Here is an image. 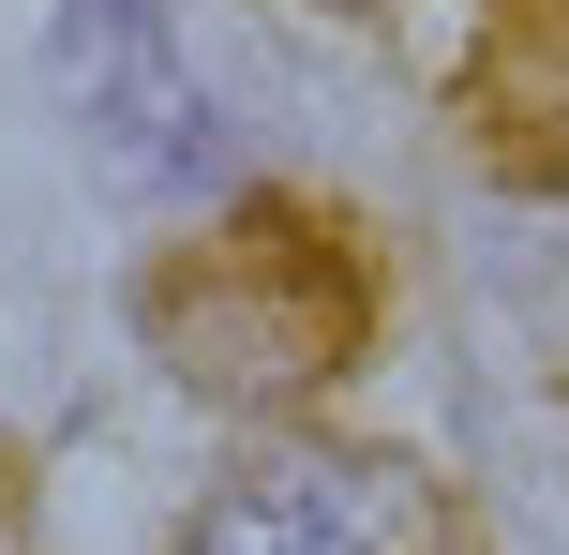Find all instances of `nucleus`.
<instances>
[{"label":"nucleus","instance_id":"obj_1","mask_svg":"<svg viewBox=\"0 0 569 555\" xmlns=\"http://www.w3.org/2000/svg\"><path fill=\"white\" fill-rule=\"evenodd\" d=\"M150 346L210 406H300V390H330L360 360V270L300 210H240L196 256L150 270Z\"/></svg>","mask_w":569,"mask_h":555},{"label":"nucleus","instance_id":"obj_4","mask_svg":"<svg viewBox=\"0 0 569 555\" xmlns=\"http://www.w3.org/2000/svg\"><path fill=\"white\" fill-rule=\"evenodd\" d=\"M465 90H480V136L510 180H569V0H495Z\"/></svg>","mask_w":569,"mask_h":555},{"label":"nucleus","instance_id":"obj_3","mask_svg":"<svg viewBox=\"0 0 569 555\" xmlns=\"http://www.w3.org/2000/svg\"><path fill=\"white\" fill-rule=\"evenodd\" d=\"M60 76H76L90 136L136 180H166V166L210 150V106H196V76H180V46H166L150 0H60Z\"/></svg>","mask_w":569,"mask_h":555},{"label":"nucleus","instance_id":"obj_2","mask_svg":"<svg viewBox=\"0 0 569 555\" xmlns=\"http://www.w3.org/2000/svg\"><path fill=\"white\" fill-rule=\"evenodd\" d=\"M450 511L405 450H270L180 526V555H435Z\"/></svg>","mask_w":569,"mask_h":555}]
</instances>
